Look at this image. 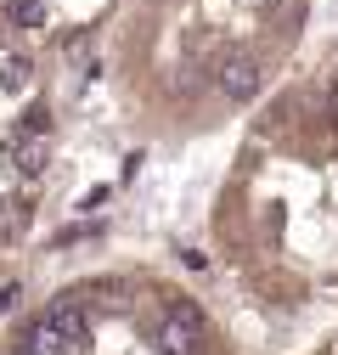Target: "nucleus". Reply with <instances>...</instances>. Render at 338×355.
Returning a JSON list of instances; mask_svg holds the SVG:
<instances>
[{"instance_id": "f257e3e1", "label": "nucleus", "mask_w": 338, "mask_h": 355, "mask_svg": "<svg viewBox=\"0 0 338 355\" xmlns=\"http://www.w3.org/2000/svg\"><path fill=\"white\" fill-rule=\"evenodd\" d=\"M215 85H220V96H226V102H254V96H260V85H265V62H260V57H248V51H237V57L220 62Z\"/></svg>"}, {"instance_id": "f03ea898", "label": "nucleus", "mask_w": 338, "mask_h": 355, "mask_svg": "<svg viewBox=\"0 0 338 355\" xmlns=\"http://www.w3.org/2000/svg\"><path fill=\"white\" fill-rule=\"evenodd\" d=\"M197 344H203L197 304H175V310L163 316V327H158V349H163V355H197Z\"/></svg>"}, {"instance_id": "7ed1b4c3", "label": "nucleus", "mask_w": 338, "mask_h": 355, "mask_svg": "<svg viewBox=\"0 0 338 355\" xmlns=\"http://www.w3.org/2000/svg\"><path fill=\"white\" fill-rule=\"evenodd\" d=\"M46 322L57 327V338H62V344H73V338H84V304H79L73 293H62V299H51V304H46Z\"/></svg>"}, {"instance_id": "20e7f679", "label": "nucleus", "mask_w": 338, "mask_h": 355, "mask_svg": "<svg viewBox=\"0 0 338 355\" xmlns=\"http://www.w3.org/2000/svg\"><path fill=\"white\" fill-rule=\"evenodd\" d=\"M62 349H68V344L57 338V327H51L46 316H34V322L23 327V349H17V355H62Z\"/></svg>"}, {"instance_id": "39448f33", "label": "nucleus", "mask_w": 338, "mask_h": 355, "mask_svg": "<svg viewBox=\"0 0 338 355\" xmlns=\"http://www.w3.org/2000/svg\"><path fill=\"white\" fill-rule=\"evenodd\" d=\"M12 28H46V0H0Z\"/></svg>"}, {"instance_id": "423d86ee", "label": "nucleus", "mask_w": 338, "mask_h": 355, "mask_svg": "<svg viewBox=\"0 0 338 355\" xmlns=\"http://www.w3.org/2000/svg\"><path fill=\"white\" fill-rule=\"evenodd\" d=\"M12 158H17L23 175H39V169H46V136H17L12 141Z\"/></svg>"}, {"instance_id": "0eeeda50", "label": "nucleus", "mask_w": 338, "mask_h": 355, "mask_svg": "<svg viewBox=\"0 0 338 355\" xmlns=\"http://www.w3.org/2000/svg\"><path fill=\"white\" fill-rule=\"evenodd\" d=\"M17 299H23V282H6V288H0V316H12Z\"/></svg>"}, {"instance_id": "6e6552de", "label": "nucleus", "mask_w": 338, "mask_h": 355, "mask_svg": "<svg viewBox=\"0 0 338 355\" xmlns=\"http://www.w3.org/2000/svg\"><path fill=\"white\" fill-rule=\"evenodd\" d=\"M6 85H12V91H23V85H28V62H6Z\"/></svg>"}]
</instances>
